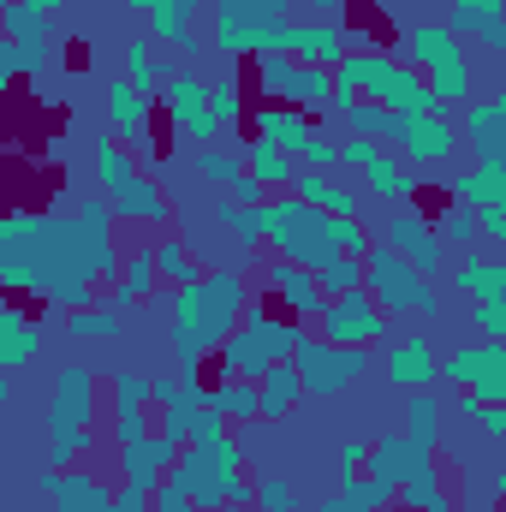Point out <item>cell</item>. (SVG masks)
Instances as JSON below:
<instances>
[{
    "label": "cell",
    "mask_w": 506,
    "mask_h": 512,
    "mask_svg": "<svg viewBox=\"0 0 506 512\" xmlns=\"http://www.w3.org/2000/svg\"><path fill=\"white\" fill-rule=\"evenodd\" d=\"M245 274L239 268H209L197 286H179L173 298V346H179V382L197 387V364L209 352H221V340L233 334V322L245 316Z\"/></svg>",
    "instance_id": "cell-1"
},
{
    "label": "cell",
    "mask_w": 506,
    "mask_h": 512,
    "mask_svg": "<svg viewBox=\"0 0 506 512\" xmlns=\"http://www.w3.org/2000/svg\"><path fill=\"white\" fill-rule=\"evenodd\" d=\"M298 340H304V322H292L274 298H262L256 310H245V316L233 322V334L221 340V364H227L233 382H256L268 364L292 358Z\"/></svg>",
    "instance_id": "cell-2"
},
{
    "label": "cell",
    "mask_w": 506,
    "mask_h": 512,
    "mask_svg": "<svg viewBox=\"0 0 506 512\" xmlns=\"http://www.w3.org/2000/svg\"><path fill=\"white\" fill-rule=\"evenodd\" d=\"M256 221H262V239L286 256V262H298V268H322V262L334 256L328 215H316V209L298 203V197H268V203L256 209Z\"/></svg>",
    "instance_id": "cell-3"
},
{
    "label": "cell",
    "mask_w": 506,
    "mask_h": 512,
    "mask_svg": "<svg viewBox=\"0 0 506 512\" xmlns=\"http://www.w3.org/2000/svg\"><path fill=\"white\" fill-rule=\"evenodd\" d=\"M364 292L381 304V316H435L441 304H435V286L405 262V256H393L387 245L376 251H364Z\"/></svg>",
    "instance_id": "cell-4"
},
{
    "label": "cell",
    "mask_w": 506,
    "mask_h": 512,
    "mask_svg": "<svg viewBox=\"0 0 506 512\" xmlns=\"http://www.w3.org/2000/svg\"><path fill=\"white\" fill-rule=\"evenodd\" d=\"M381 334H387V316H381V304L364 292V286L346 292V298H328L322 316H316V340H328V346L364 352V346H376Z\"/></svg>",
    "instance_id": "cell-5"
},
{
    "label": "cell",
    "mask_w": 506,
    "mask_h": 512,
    "mask_svg": "<svg viewBox=\"0 0 506 512\" xmlns=\"http://www.w3.org/2000/svg\"><path fill=\"white\" fill-rule=\"evenodd\" d=\"M292 370H298V382L310 387L316 399H328V393H346V387L364 376V352H352V346H328V340L304 334V340L292 346Z\"/></svg>",
    "instance_id": "cell-6"
},
{
    "label": "cell",
    "mask_w": 506,
    "mask_h": 512,
    "mask_svg": "<svg viewBox=\"0 0 506 512\" xmlns=\"http://www.w3.org/2000/svg\"><path fill=\"white\" fill-rule=\"evenodd\" d=\"M381 137H393L411 161H447L459 149V126L447 114H387Z\"/></svg>",
    "instance_id": "cell-7"
},
{
    "label": "cell",
    "mask_w": 506,
    "mask_h": 512,
    "mask_svg": "<svg viewBox=\"0 0 506 512\" xmlns=\"http://www.w3.org/2000/svg\"><path fill=\"white\" fill-rule=\"evenodd\" d=\"M262 298H274L292 322H316V316H322V292H316L310 268H298V262H286V256H274V262L262 268Z\"/></svg>",
    "instance_id": "cell-8"
},
{
    "label": "cell",
    "mask_w": 506,
    "mask_h": 512,
    "mask_svg": "<svg viewBox=\"0 0 506 512\" xmlns=\"http://www.w3.org/2000/svg\"><path fill=\"white\" fill-rule=\"evenodd\" d=\"M387 251L405 256L417 274H435V268H441V256H447V251H441V239L423 227V215H393V221H387Z\"/></svg>",
    "instance_id": "cell-9"
},
{
    "label": "cell",
    "mask_w": 506,
    "mask_h": 512,
    "mask_svg": "<svg viewBox=\"0 0 506 512\" xmlns=\"http://www.w3.org/2000/svg\"><path fill=\"white\" fill-rule=\"evenodd\" d=\"M143 435H149V382L131 376V370H120V376H114V441L131 447V441H143Z\"/></svg>",
    "instance_id": "cell-10"
},
{
    "label": "cell",
    "mask_w": 506,
    "mask_h": 512,
    "mask_svg": "<svg viewBox=\"0 0 506 512\" xmlns=\"http://www.w3.org/2000/svg\"><path fill=\"white\" fill-rule=\"evenodd\" d=\"M36 489H42V495H54V507H60V512H102V507H108V489H102L90 471H42V477H36Z\"/></svg>",
    "instance_id": "cell-11"
},
{
    "label": "cell",
    "mask_w": 506,
    "mask_h": 512,
    "mask_svg": "<svg viewBox=\"0 0 506 512\" xmlns=\"http://www.w3.org/2000/svg\"><path fill=\"white\" fill-rule=\"evenodd\" d=\"M286 54H298V66H334L340 54H346V24L340 18H322V24H292V48Z\"/></svg>",
    "instance_id": "cell-12"
},
{
    "label": "cell",
    "mask_w": 506,
    "mask_h": 512,
    "mask_svg": "<svg viewBox=\"0 0 506 512\" xmlns=\"http://www.w3.org/2000/svg\"><path fill=\"white\" fill-rule=\"evenodd\" d=\"M114 215L131 221V227H161L167 221V197H161V185L149 173H131L126 185L114 191Z\"/></svg>",
    "instance_id": "cell-13"
},
{
    "label": "cell",
    "mask_w": 506,
    "mask_h": 512,
    "mask_svg": "<svg viewBox=\"0 0 506 512\" xmlns=\"http://www.w3.org/2000/svg\"><path fill=\"white\" fill-rule=\"evenodd\" d=\"M256 137H268L274 149H286V155H298L304 143H310V131H316V120L304 114V108H292V102H268V108H256Z\"/></svg>",
    "instance_id": "cell-14"
},
{
    "label": "cell",
    "mask_w": 506,
    "mask_h": 512,
    "mask_svg": "<svg viewBox=\"0 0 506 512\" xmlns=\"http://www.w3.org/2000/svg\"><path fill=\"white\" fill-rule=\"evenodd\" d=\"M459 137H471L477 161H506V108L501 102H477V108L459 120Z\"/></svg>",
    "instance_id": "cell-15"
},
{
    "label": "cell",
    "mask_w": 506,
    "mask_h": 512,
    "mask_svg": "<svg viewBox=\"0 0 506 512\" xmlns=\"http://www.w3.org/2000/svg\"><path fill=\"white\" fill-rule=\"evenodd\" d=\"M435 370H441V364H435V352H429L423 334H411V340H399V346L387 352V382L393 387H417V393H423V387L435 382Z\"/></svg>",
    "instance_id": "cell-16"
},
{
    "label": "cell",
    "mask_w": 506,
    "mask_h": 512,
    "mask_svg": "<svg viewBox=\"0 0 506 512\" xmlns=\"http://www.w3.org/2000/svg\"><path fill=\"white\" fill-rule=\"evenodd\" d=\"M251 387H256V417H268V423H274V417H286V411L298 405V393H304L298 370H292L286 358H280V364H268Z\"/></svg>",
    "instance_id": "cell-17"
},
{
    "label": "cell",
    "mask_w": 506,
    "mask_h": 512,
    "mask_svg": "<svg viewBox=\"0 0 506 512\" xmlns=\"http://www.w3.org/2000/svg\"><path fill=\"white\" fill-rule=\"evenodd\" d=\"M292 185H298V203H310L316 215H364L358 209V191H346V185H334V179H322L310 167H298Z\"/></svg>",
    "instance_id": "cell-18"
},
{
    "label": "cell",
    "mask_w": 506,
    "mask_h": 512,
    "mask_svg": "<svg viewBox=\"0 0 506 512\" xmlns=\"http://www.w3.org/2000/svg\"><path fill=\"white\" fill-rule=\"evenodd\" d=\"M405 48H411V60H417L423 72L441 66V60H453V54H465L459 36L447 30V18H423V24H411V30H405Z\"/></svg>",
    "instance_id": "cell-19"
},
{
    "label": "cell",
    "mask_w": 506,
    "mask_h": 512,
    "mask_svg": "<svg viewBox=\"0 0 506 512\" xmlns=\"http://www.w3.org/2000/svg\"><path fill=\"white\" fill-rule=\"evenodd\" d=\"M161 108H167L173 126H191L197 114H209V84H203L197 72H179V78L161 84Z\"/></svg>",
    "instance_id": "cell-20"
},
{
    "label": "cell",
    "mask_w": 506,
    "mask_h": 512,
    "mask_svg": "<svg viewBox=\"0 0 506 512\" xmlns=\"http://www.w3.org/2000/svg\"><path fill=\"white\" fill-rule=\"evenodd\" d=\"M108 120H114V131H126V143L149 137V96L131 90L126 78H114L108 84Z\"/></svg>",
    "instance_id": "cell-21"
},
{
    "label": "cell",
    "mask_w": 506,
    "mask_h": 512,
    "mask_svg": "<svg viewBox=\"0 0 506 512\" xmlns=\"http://www.w3.org/2000/svg\"><path fill=\"white\" fill-rule=\"evenodd\" d=\"M459 292H471L477 304H506V262L501 256H471V262H459Z\"/></svg>",
    "instance_id": "cell-22"
},
{
    "label": "cell",
    "mask_w": 506,
    "mask_h": 512,
    "mask_svg": "<svg viewBox=\"0 0 506 512\" xmlns=\"http://www.w3.org/2000/svg\"><path fill=\"white\" fill-rule=\"evenodd\" d=\"M429 96H435V108H453V102H471V90H477V78H471V60L465 54H453V60H441V66H429Z\"/></svg>",
    "instance_id": "cell-23"
},
{
    "label": "cell",
    "mask_w": 506,
    "mask_h": 512,
    "mask_svg": "<svg viewBox=\"0 0 506 512\" xmlns=\"http://www.w3.org/2000/svg\"><path fill=\"white\" fill-rule=\"evenodd\" d=\"M459 203L471 209H489V203H506V161H477V173H459Z\"/></svg>",
    "instance_id": "cell-24"
},
{
    "label": "cell",
    "mask_w": 506,
    "mask_h": 512,
    "mask_svg": "<svg viewBox=\"0 0 506 512\" xmlns=\"http://www.w3.org/2000/svg\"><path fill=\"white\" fill-rule=\"evenodd\" d=\"M203 405H209L221 423H256V387L251 382H233V376H227L221 387L203 393Z\"/></svg>",
    "instance_id": "cell-25"
},
{
    "label": "cell",
    "mask_w": 506,
    "mask_h": 512,
    "mask_svg": "<svg viewBox=\"0 0 506 512\" xmlns=\"http://www.w3.org/2000/svg\"><path fill=\"white\" fill-rule=\"evenodd\" d=\"M340 501H346L352 512H387L393 507V489L358 465V471H340Z\"/></svg>",
    "instance_id": "cell-26"
},
{
    "label": "cell",
    "mask_w": 506,
    "mask_h": 512,
    "mask_svg": "<svg viewBox=\"0 0 506 512\" xmlns=\"http://www.w3.org/2000/svg\"><path fill=\"white\" fill-rule=\"evenodd\" d=\"M310 280H316L322 304H328V298H346V292L364 286V256H328L322 268H310Z\"/></svg>",
    "instance_id": "cell-27"
},
{
    "label": "cell",
    "mask_w": 506,
    "mask_h": 512,
    "mask_svg": "<svg viewBox=\"0 0 506 512\" xmlns=\"http://www.w3.org/2000/svg\"><path fill=\"white\" fill-rule=\"evenodd\" d=\"M155 280H161V274H155V256L131 251L126 256V274L114 280V304H108V310H126V304H137V298H149V292H155Z\"/></svg>",
    "instance_id": "cell-28"
},
{
    "label": "cell",
    "mask_w": 506,
    "mask_h": 512,
    "mask_svg": "<svg viewBox=\"0 0 506 512\" xmlns=\"http://www.w3.org/2000/svg\"><path fill=\"white\" fill-rule=\"evenodd\" d=\"M30 352H36V328H30L18 310H6V304H0V370L30 364Z\"/></svg>",
    "instance_id": "cell-29"
},
{
    "label": "cell",
    "mask_w": 506,
    "mask_h": 512,
    "mask_svg": "<svg viewBox=\"0 0 506 512\" xmlns=\"http://www.w3.org/2000/svg\"><path fill=\"white\" fill-rule=\"evenodd\" d=\"M245 161H251V179L256 185H292V161H286V149H274L268 137H251L245 143Z\"/></svg>",
    "instance_id": "cell-30"
},
{
    "label": "cell",
    "mask_w": 506,
    "mask_h": 512,
    "mask_svg": "<svg viewBox=\"0 0 506 512\" xmlns=\"http://www.w3.org/2000/svg\"><path fill=\"white\" fill-rule=\"evenodd\" d=\"M155 274H161V280H173V286H197V280H203V262L191 256L185 239H167V245L155 251Z\"/></svg>",
    "instance_id": "cell-31"
},
{
    "label": "cell",
    "mask_w": 506,
    "mask_h": 512,
    "mask_svg": "<svg viewBox=\"0 0 506 512\" xmlns=\"http://www.w3.org/2000/svg\"><path fill=\"white\" fill-rule=\"evenodd\" d=\"M131 173H137V167H131V149L120 137H102V143H96V179H102V191H120Z\"/></svg>",
    "instance_id": "cell-32"
},
{
    "label": "cell",
    "mask_w": 506,
    "mask_h": 512,
    "mask_svg": "<svg viewBox=\"0 0 506 512\" xmlns=\"http://www.w3.org/2000/svg\"><path fill=\"white\" fill-rule=\"evenodd\" d=\"M364 179H370V191H376V197H411V191H417V185H411V173H399V167H393V155H387V149H376V155L364 161Z\"/></svg>",
    "instance_id": "cell-33"
},
{
    "label": "cell",
    "mask_w": 506,
    "mask_h": 512,
    "mask_svg": "<svg viewBox=\"0 0 506 512\" xmlns=\"http://www.w3.org/2000/svg\"><path fill=\"white\" fill-rule=\"evenodd\" d=\"M78 340H114L120 334V310H72V322H66Z\"/></svg>",
    "instance_id": "cell-34"
},
{
    "label": "cell",
    "mask_w": 506,
    "mask_h": 512,
    "mask_svg": "<svg viewBox=\"0 0 506 512\" xmlns=\"http://www.w3.org/2000/svg\"><path fill=\"white\" fill-rule=\"evenodd\" d=\"M405 441H417V447H435L441 441V405L435 399H423V393L411 399V435Z\"/></svg>",
    "instance_id": "cell-35"
},
{
    "label": "cell",
    "mask_w": 506,
    "mask_h": 512,
    "mask_svg": "<svg viewBox=\"0 0 506 512\" xmlns=\"http://www.w3.org/2000/svg\"><path fill=\"white\" fill-rule=\"evenodd\" d=\"M155 78H161V66H155L149 42H143V36H131V42H126V84H131V90H149Z\"/></svg>",
    "instance_id": "cell-36"
},
{
    "label": "cell",
    "mask_w": 506,
    "mask_h": 512,
    "mask_svg": "<svg viewBox=\"0 0 506 512\" xmlns=\"http://www.w3.org/2000/svg\"><path fill=\"white\" fill-rule=\"evenodd\" d=\"M197 173H203V179H215V185H227V179H239V155L209 143V149H197Z\"/></svg>",
    "instance_id": "cell-37"
},
{
    "label": "cell",
    "mask_w": 506,
    "mask_h": 512,
    "mask_svg": "<svg viewBox=\"0 0 506 512\" xmlns=\"http://www.w3.org/2000/svg\"><path fill=\"white\" fill-rule=\"evenodd\" d=\"M209 114H215V126H221V131L233 126V120H239V84H233V78L209 90Z\"/></svg>",
    "instance_id": "cell-38"
},
{
    "label": "cell",
    "mask_w": 506,
    "mask_h": 512,
    "mask_svg": "<svg viewBox=\"0 0 506 512\" xmlns=\"http://www.w3.org/2000/svg\"><path fill=\"white\" fill-rule=\"evenodd\" d=\"M149 512H197V507H191V495H185L173 477H161V483L149 489Z\"/></svg>",
    "instance_id": "cell-39"
},
{
    "label": "cell",
    "mask_w": 506,
    "mask_h": 512,
    "mask_svg": "<svg viewBox=\"0 0 506 512\" xmlns=\"http://www.w3.org/2000/svg\"><path fill=\"white\" fill-rule=\"evenodd\" d=\"M435 239H441V245H447V239L471 245V239H477V215H471V209H453V215H441V233H435Z\"/></svg>",
    "instance_id": "cell-40"
},
{
    "label": "cell",
    "mask_w": 506,
    "mask_h": 512,
    "mask_svg": "<svg viewBox=\"0 0 506 512\" xmlns=\"http://www.w3.org/2000/svg\"><path fill=\"white\" fill-rule=\"evenodd\" d=\"M256 512H292V489L280 477H262L256 483Z\"/></svg>",
    "instance_id": "cell-41"
},
{
    "label": "cell",
    "mask_w": 506,
    "mask_h": 512,
    "mask_svg": "<svg viewBox=\"0 0 506 512\" xmlns=\"http://www.w3.org/2000/svg\"><path fill=\"white\" fill-rule=\"evenodd\" d=\"M298 155H304V167H310V173H322V167H340V155H334V137H316V131H310V143H304Z\"/></svg>",
    "instance_id": "cell-42"
},
{
    "label": "cell",
    "mask_w": 506,
    "mask_h": 512,
    "mask_svg": "<svg viewBox=\"0 0 506 512\" xmlns=\"http://www.w3.org/2000/svg\"><path fill=\"white\" fill-rule=\"evenodd\" d=\"M227 185H233V203H239V209H262V203H268V185H256L251 173H239V179H227Z\"/></svg>",
    "instance_id": "cell-43"
},
{
    "label": "cell",
    "mask_w": 506,
    "mask_h": 512,
    "mask_svg": "<svg viewBox=\"0 0 506 512\" xmlns=\"http://www.w3.org/2000/svg\"><path fill=\"white\" fill-rule=\"evenodd\" d=\"M102 512H149V489H120V495H108V507Z\"/></svg>",
    "instance_id": "cell-44"
},
{
    "label": "cell",
    "mask_w": 506,
    "mask_h": 512,
    "mask_svg": "<svg viewBox=\"0 0 506 512\" xmlns=\"http://www.w3.org/2000/svg\"><path fill=\"white\" fill-rule=\"evenodd\" d=\"M477 328H483L489 340H506V310L501 304H477Z\"/></svg>",
    "instance_id": "cell-45"
},
{
    "label": "cell",
    "mask_w": 506,
    "mask_h": 512,
    "mask_svg": "<svg viewBox=\"0 0 506 512\" xmlns=\"http://www.w3.org/2000/svg\"><path fill=\"white\" fill-rule=\"evenodd\" d=\"M18 6H30V12H42V18H48V12H60V0H18Z\"/></svg>",
    "instance_id": "cell-46"
},
{
    "label": "cell",
    "mask_w": 506,
    "mask_h": 512,
    "mask_svg": "<svg viewBox=\"0 0 506 512\" xmlns=\"http://www.w3.org/2000/svg\"><path fill=\"white\" fill-rule=\"evenodd\" d=\"M322 512H352L346 501H322Z\"/></svg>",
    "instance_id": "cell-47"
},
{
    "label": "cell",
    "mask_w": 506,
    "mask_h": 512,
    "mask_svg": "<svg viewBox=\"0 0 506 512\" xmlns=\"http://www.w3.org/2000/svg\"><path fill=\"white\" fill-rule=\"evenodd\" d=\"M6 399H12V393H6V382H0V417H6Z\"/></svg>",
    "instance_id": "cell-48"
},
{
    "label": "cell",
    "mask_w": 506,
    "mask_h": 512,
    "mask_svg": "<svg viewBox=\"0 0 506 512\" xmlns=\"http://www.w3.org/2000/svg\"><path fill=\"white\" fill-rule=\"evenodd\" d=\"M453 512H483V507H453Z\"/></svg>",
    "instance_id": "cell-49"
}]
</instances>
